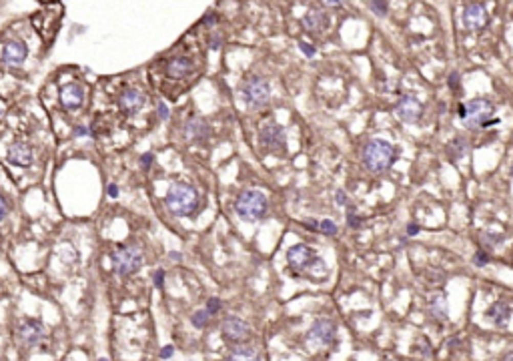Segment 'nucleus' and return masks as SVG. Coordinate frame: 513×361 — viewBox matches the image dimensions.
<instances>
[{
    "label": "nucleus",
    "mask_w": 513,
    "mask_h": 361,
    "mask_svg": "<svg viewBox=\"0 0 513 361\" xmlns=\"http://www.w3.org/2000/svg\"><path fill=\"white\" fill-rule=\"evenodd\" d=\"M491 115H493V104L487 98H473L459 107V117L467 129H479L489 124Z\"/></svg>",
    "instance_id": "obj_6"
},
{
    "label": "nucleus",
    "mask_w": 513,
    "mask_h": 361,
    "mask_svg": "<svg viewBox=\"0 0 513 361\" xmlns=\"http://www.w3.org/2000/svg\"><path fill=\"white\" fill-rule=\"evenodd\" d=\"M209 122L201 117H193L185 122L183 126V137L190 143H205L209 139Z\"/></svg>",
    "instance_id": "obj_16"
},
{
    "label": "nucleus",
    "mask_w": 513,
    "mask_h": 361,
    "mask_svg": "<svg viewBox=\"0 0 513 361\" xmlns=\"http://www.w3.org/2000/svg\"><path fill=\"white\" fill-rule=\"evenodd\" d=\"M111 261H113L115 273L120 277H126V275L140 271V267L144 265V255L137 245H122L113 251Z\"/></svg>",
    "instance_id": "obj_5"
},
{
    "label": "nucleus",
    "mask_w": 513,
    "mask_h": 361,
    "mask_svg": "<svg viewBox=\"0 0 513 361\" xmlns=\"http://www.w3.org/2000/svg\"><path fill=\"white\" fill-rule=\"evenodd\" d=\"M45 335H47L45 325L40 321H36V319H24L23 323L18 325V329H16V337H18V341L23 343L24 347L38 345L45 339Z\"/></svg>",
    "instance_id": "obj_9"
},
{
    "label": "nucleus",
    "mask_w": 513,
    "mask_h": 361,
    "mask_svg": "<svg viewBox=\"0 0 513 361\" xmlns=\"http://www.w3.org/2000/svg\"><path fill=\"white\" fill-rule=\"evenodd\" d=\"M397 153L395 146L385 139H371L363 146V165L371 173H383L393 165Z\"/></svg>",
    "instance_id": "obj_3"
},
{
    "label": "nucleus",
    "mask_w": 513,
    "mask_h": 361,
    "mask_svg": "<svg viewBox=\"0 0 513 361\" xmlns=\"http://www.w3.org/2000/svg\"><path fill=\"white\" fill-rule=\"evenodd\" d=\"M28 56V50H26V45L20 43V40H10L4 45V50H2V62L8 65V67H18L23 65Z\"/></svg>",
    "instance_id": "obj_18"
},
{
    "label": "nucleus",
    "mask_w": 513,
    "mask_h": 361,
    "mask_svg": "<svg viewBox=\"0 0 513 361\" xmlns=\"http://www.w3.org/2000/svg\"><path fill=\"white\" fill-rule=\"evenodd\" d=\"M487 261H489V257H487V253H485V251H477V253H475V257H473V263L477 265V267H485Z\"/></svg>",
    "instance_id": "obj_28"
},
{
    "label": "nucleus",
    "mask_w": 513,
    "mask_h": 361,
    "mask_svg": "<svg viewBox=\"0 0 513 361\" xmlns=\"http://www.w3.org/2000/svg\"><path fill=\"white\" fill-rule=\"evenodd\" d=\"M117 193H118L117 185H109V195H111V197H117Z\"/></svg>",
    "instance_id": "obj_42"
},
{
    "label": "nucleus",
    "mask_w": 513,
    "mask_h": 361,
    "mask_svg": "<svg viewBox=\"0 0 513 361\" xmlns=\"http://www.w3.org/2000/svg\"><path fill=\"white\" fill-rule=\"evenodd\" d=\"M205 24H207V26L215 24V16H212V14H207V18H205Z\"/></svg>",
    "instance_id": "obj_43"
},
{
    "label": "nucleus",
    "mask_w": 513,
    "mask_h": 361,
    "mask_svg": "<svg viewBox=\"0 0 513 361\" xmlns=\"http://www.w3.org/2000/svg\"><path fill=\"white\" fill-rule=\"evenodd\" d=\"M511 177H513V167H511Z\"/></svg>",
    "instance_id": "obj_47"
},
{
    "label": "nucleus",
    "mask_w": 513,
    "mask_h": 361,
    "mask_svg": "<svg viewBox=\"0 0 513 361\" xmlns=\"http://www.w3.org/2000/svg\"><path fill=\"white\" fill-rule=\"evenodd\" d=\"M417 233H419V225H409L407 235H417Z\"/></svg>",
    "instance_id": "obj_41"
},
{
    "label": "nucleus",
    "mask_w": 513,
    "mask_h": 361,
    "mask_svg": "<svg viewBox=\"0 0 513 361\" xmlns=\"http://www.w3.org/2000/svg\"><path fill=\"white\" fill-rule=\"evenodd\" d=\"M457 78H459V74H457V72H451V76H449V84H451L453 89H457Z\"/></svg>",
    "instance_id": "obj_39"
},
{
    "label": "nucleus",
    "mask_w": 513,
    "mask_h": 361,
    "mask_svg": "<svg viewBox=\"0 0 513 361\" xmlns=\"http://www.w3.org/2000/svg\"><path fill=\"white\" fill-rule=\"evenodd\" d=\"M82 100H84V91L80 84L76 82H67L60 87V104L65 111L69 113H74L82 107Z\"/></svg>",
    "instance_id": "obj_14"
},
{
    "label": "nucleus",
    "mask_w": 513,
    "mask_h": 361,
    "mask_svg": "<svg viewBox=\"0 0 513 361\" xmlns=\"http://www.w3.org/2000/svg\"><path fill=\"white\" fill-rule=\"evenodd\" d=\"M163 281H164V271L163 269H157V273H155V287H163Z\"/></svg>",
    "instance_id": "obj_32"
},
{
    "label": "nucleus",
    "mask_w": 513,
    "mask_h": 361,
    "mask_svg": "<svg viewBox=\"0 0 513 361\" xmlns=\"http://www.w3.org/2000/svg\"><path fill=\"white\" fill-rule=\"evenodd\" d=\"M369 6H371V10H373L377 16H385V14H387V10H389L385 0H371V4H369Z\"/></svg>",
    "instance_id": "obj_27"
},
{
    "label": "nucleus",
    "mask_w": 513,
    "mask_h": 361,
    "mask_svg": "<svg viewBox=\"0 0 513 361\" xmlns=\"http://www.w3.org/2000/svg\"><path fill=\"white\" fill-rule=\"evenodd\" d=\"M485 315H487V319H489L491 323H495V325H505V323L509 321V317H511V309H509V305L497 301V303H493L489 309H487Z\"/></svg>",
    "instance_id": "obj_21"
},
{
    "label": "nucleus",
    "mask_w": 513,
    "mask_h": 361,
    "mask_svg": "<svg viewBox=\"0 0 513 361\" xmlns=\"http://www.w3.org/2000/svg\"><path fill=\"white\" fill-rule=\"evenodd\" d=\"M465 153H467V141L465 139L457 137V139H453L451 143H447V155H449V159L459 161Z\"/></svg>",
    "instance_id": "obj_22"
},
{
    "label": "nucleus",
    "mask_w": 513,
    "mask_h": 361,
    "mask_svg": "<svg viewBox=\"0 0 513 361\" xmlns=\"http://www.w3.org/2000/svg\"><path fill=\"white\" fill-rule=\"evenodd\" d=\"M299 48L305 52V56H313V54H315V47H311V45H307V43H299Z\"/></svg>",
    "instance_id": "obj_34"
},
{
    "label": "nucleus",
    "mask_w": 513,
    "mask_h": 361,
    "mask_svg": "<svg viewBox=\"0 0 513 361\" xmlns=\"http://www.w3.org/2000/svg\"><path fill=\"white\" fill-rule=\"evenodd\" d=\"M168 257H170V259H177V261H179V259H181V253H168Z\"/></svg>",
    "instance_id": "obj_44"
},
{
    "label": "nucleus",
    "mask_w": 513,
    "mask_h": 361,
    "mask_svg": "<svg viewBox=\"0 0 513 361\" xmlns=\"http://www.w3.org/2000/svg\"><path fill=\"white\" fill-rule=\"evenodd\" d=\"M223 337L227 339V341H231V343H243L247 337L251 335V331H249V325H247V321H243L241 317H237V315H229V317H225V321H223Z\"/></svg>",
    "instance_id": "obj_12"
},
{
    "label": "nucleus",
    "mask_w": 513,
    "mask_h": 361,
    "mask_svg": "<svg viewBox=\"0 0 513 361\" xmlns=\"http://www.w3.org/2000/svg\"><path fill=\"white\" fill-rule=\"evenodd\" d=\"M487 20H489L487 10L483 8V4H477V2H473V4L465 6L463 16H461L463 28L469 30V32H479L481 28H485V26H487Z\"/></svg>",
    "instance_id": "obj_11"
},
{
    "label": "nucleus",
    "mask_w": 513,
    "mask_h": 361,
    "mask_svg": "<svg viewBox=\"0 0 513 361\" xmlns=\"http://www.w3.org/2000/svg\"><path fill=\"white\" fill-rule=\"evenodd\" d=\"M234 213L247 223H256L269 213V201L263 191L247 189L234 199Z\"/></svg>",
    "instance_id": "obj_2"
},
{
    "label": "nucleus",
    "mask_w": 513,
    "mask_h": 361,
    "mask_svg": "<svg viewBox=\"0 0 513 361\" xmlns=\"http://www.w3.org/2000/svg\"><path fill=\"white\" fill-rule=\"evenodd\" d=\"M303 28L307 32H321L327 28V14L321 10H309L303 16Z\"/></svg>",
    "instance_id": "obj_20"
},
{
    "label": "nucleus",
    "mask_w": 513,
    "mask_h": 361,
    "mask_svg": "<svg viewBox=\"0 0 513 361\" xmlns=\"http://www.w3.org/2000/svg\"><path fill=\"white\" fill-rule=\"evenodd\" d=\"M335 201H337L339 205H347V195H345V191H337V195H335Z\"/></svg>",
    "instance_id": "obj_37"
},
{
    "label": "nucleus",
    "mask_w": 513,
    "mask_h": 361,
    "mask_svg": "<svg viewBox=\"0 0 513 361\" xmlns=\"http://www.w3.org/2000/svg\"><path fill=\"white\" fill-rule=\"evenodd\" d=\"M209 319H210V313L207 311V309H199V311L193 313L190 323H193L197 329H205V327L209 325Z\"/></svg>",
    "instance_id": "obj_24"
},
{
    "label": "nucleus",
    "mask_w": 513,
    "mask_h": 361,
    "mask_svg": "<svg viewBox=\"0 0 513 361\" xmlns=\"http://www.w3.org/2000/svg\"><path fill=\"white\" fill-rule=\"evenodd\" d=\"M395 115L403 122H417L423 115V104L413 95H401L395 102Z\"/></svg>",
    "instance_id": "obj_10"
},
{
    "label": "nucleus",
    "mask_w": 513,
    "mask_h": 361,
    "mask_svg": "<svg viewBox=\"0 0 513 361\" xmlns=\"http://www.w3.org/2000/svg\"><path fill=\"white\" fill-rule=\"evenodd\" d=\"M503 361H513V353H509V355H507V357H505Z\"/></svg>",
    "instance_id": "obj_45"
},
{
    "label": "nucleus",
    "mask_w": 513,
    "mask_h": 361,
    "mask_svg": "<svg viewBox=\"0 0 513 361\" xmlns=\"http://www.w3.org/2000/svg\"><path fill=\"white\" fill-rule=\"evenodd\" d=\"M319 231H321L323 235L333 237V235H337V225H335L333 221H329V219H323V221L319 223Z\"/></svg>",
    "instance_id": "obj_25"
},
{
    "label": "nucleus",
    "mask_w": 513,
    "mask_h": 361,
    "mask_svg": "<svg viewBox=\"0 0 513 361\" xmlns=\"http://www.w3.org/2000/svg\"><path fill=\"white\" fill-rule=\"evenodd\" d=\"M431 313H433L435 317H439V319H445V317H447V313H445L443 299H441V297L433 299V305H431Z\"/></svg>",
    "instance_id": "obj_26"
},
{
    "label": "nucleus",
    "mask_w": 513,
    "mask_h": 361,
    "mask_svg": "<svg viewBox=\"0 0 513 361\" xmlns=\"http://www.w3.org/2000/svg\"><path fill=\"white\" fill-rule=\"evenodd\" d=\"M164 205L177 217L193 215L199 207V191L187 181H175L166 191Z\"/></svg>",
    "instance_id": "obj_1"
},
{
    "label": "nucleus",
    "mask_w": 513,
    "mask_h": 361,
    "mask_svg": "<svg viewBox=\"0 0 513 361\" xmlns=\"http://www.w3.org/2000/svg\"><path fill=\"white\" fill-rule=\"evenodd\" d=\"M259 143H261V148L265 153H273V155H281L285 153L287 148V135H285V129L281 124H275V122H269L261 129V135H259Z\"/></svg>",
    "instance_id": "obj_8"
},
{
    "label": "nucleus",
    "mask_w": 513,
    "mask_h": 361,
    "mask_svg": "<svg viewBox=\"0 0 513 361\" xmlns=\"http://www.w3.org/2000/svg\"><path fill=\"white\" fill-rule=\"evenodd\" d=\"M98 361H111V359H106V357H100Z\"/></svg>",
    "instance_id": "obj_46"
},
{
    "label": "nucleus",
    "mask_w": 513,
    "mask_h": 361,
    "mask_svg": "<svg viewBox=\"0 0 513 361\" xmlns=\"http://www.w3.org/2000/svg\"><path fill=\"white\" fill-rule=\"evenodd\" d=\"M6 159L10 165L20 168H28L34 161V153L30 148V144L24 143V141H14V143L8 146L6 151Z\"/></svg>",
    "instance_id": "obj_13"
},
{
    "label": "nucleus",
    "mask_w": 513,
    "mask_h": 361,
    "mask_svg": "<svg viewBox=\"0 0 513 361\" xmlns=\"http://www.w3.org/2000/svg\"><path fill=\"white\" fill-rule=\"evenodd\" d=\"M193 71H195V62L188 56H173L164 69L166 76H170V78H185Z\"/></svg>",
    "instance_id": "obj_19"
},
{
    "label": "nucleus",
    "mask_w": 513,
    "mask_h": 361,
    "mask_svg": "<svg viewBox=\"0 0 513 361\" xmlns=\"http://www.w3.org/2000/svg\"><path fill=\"white\" fill-rule=\"evenodd\" d=\"M347 225L353 227V229H357V227L361 225V221H359V217L355 215V213H349V215H347Z\"/></svg>",
    "instance_id": "obj_33"
},
{
    "label": "nucleus",
    "mask_w": 513,
    "mask_h": 361,
    "mask_svg": "<svg viewBox=\"0 0 513 361\" xmlns=\"http://www.w3.org/2000/svg\"><path fill=\"white\" fill-rule=\"evenodd\" d=\"M227 361H259V357L249 347H237L227 355Z\"/></svg>",
    "instance_id": "obj_23"
},
{
    "label": "nucleus",
    "mask_w": 513,
    "mask_h": 361,
    "mask_svg": "<svg viewBox=\"0 0 513 361\" xmlns=\"http://www.w3.org/2000/svg\"><path fill=\"white\" fill-rule=\"evenodd\" d=\"M91 131L87 126H74V137H87Z\"/></svg>",
    "instance_id": "obj_36"
},
{
    "label": "nucleus",
    "mask_w": 513,
    "mask_h": 361,
    "mask_svg": "<svg viewBox=\"0 0 513 361\" xmlns=\"http://www.w3.org/2000/svg\"><path fill=\"white\" fill-rule=\"evenodd\" d=\"M155 161V157H153V153H144L142 157H140V163H142V168H148L151 167V163Z\"/></svg>",
    "instance_id": "obj_31"
},
{
    "label": "nucleus",
    "mask_w": 513,
    "mask_h": 361,
    "mask_svg": "<svg viewBox=\"0 0 513 361\" xmlns=\"http://www.w3.org/2000/svg\"><path fill=\"white\" fill-rule=\"evenodd\" d=\"M323 4H327V6H341L345 0H321Z\"/></svg>",
    "instance_id": "obj_40"
},
{
    "label": "nucleus",
    "mask_w": 513,
    "mask_h": 361,
    "mask_svg": "<svg viewBox=\"0 0 513 361\" xmlns=\"http://www.w3.org/2000/svg\"><path fill=\"white\" fill-rule=\"evenodd\" d=\"M337 335V327L331 319H317L313 327L309 329V339H313L319 345H331Z\"/></svg>",
    "instance_id": "obj_15"
},
{
    "label": "nucleus",
    "mask_w": 513,
    "mask_h": 361,
    "mask_svg": "<svg viewBox=\"0 0 513 361\" xmlns=\"http://www.w3.org/2000/svg\"><path fill=\"white\" fill-rule=\"evenodd\" d=\"M173 353H175V347H173V345H164L163 349H161V357H163V359H168Z\"/></svg>",
    "instance_id": "obj_35"
},
{
    "label": "nucleus",
    "mask_w": 513,
    "mask_h": 361,
    "mask_svg": "<svg viewBox=\"0 0 513 361\" xmlns=\"http://www.w3.org/2000/svg\"><path fill=\"white\" fill-rule=\"evenodd\" d=\"M6 215H8V203H6V199L0 195V223L6 219Z\"/></svg>",
    "instance_id": "obj_30"
},
{
    "label": "nucleus",
    "mask_w": 513,
    "mask_h": 361,
    "mask_svg": "<svg viewBox=\"0 0 513 361\" xmlns=\"http://www.w3.org/2000/svg\"><path fill=\"white\" fill-rule=\"evenodd\" d=\"M287 263H289L291 271H293L295 275L325 271L323 259H319V257L313 253V249L307 247V245H303V243L293 245V247L287 251Z\"/></svg>",
    "instance_id": "obj_4"
},
{
    "label": "nucleus",
    "mask_w": 513,
    "mask_h": 361,
    "mask_svg": "<svg viewBox=\"0 0 513 361\" xmlns=\"http://www.w3.org/2000/svg\"><path fill=\"white\" fill-rule=\"evenodd\" d=\"M159 115H161V119H168V109L164 107L163 102L159 104Z\"/></svg>",
    "instance_id": "obj_38"
},
{
    "label": "nucleus",
    "mask_w": 513,
    "mask_h": 361,
    "mask_svg": "<svg viewBox=\"0 0 513 361\" xmlns=\"http://www.w3.org/2000/svg\"><path fill=\"white\" fill-rule=\"evenodd\" d=\"M241 95H243V100H245V104L249 109H261L271 98V87H269V82L263 76L251 74V76H247L243 80Z\"/></svg>",
    "instance_id": "obj_7"
},
{
    "label": "nucleus",
    "mask_w": 513,
    "mask_h": 361,
    "mask_svg": "<svg viewBox=\"0 0 513 361\" xmlns=\"http://www.w3.org/2000/svg\"><path fill=\"white\" fill-rule=\"evenodd\" d=\"M207 311H209L210 315H215V313L221 311V301H219L217 297H210L209 301H207Z\"/></svg>",
    "instance_id": "obj_29"
},
{
    "label": "nucleus",
    "mask_w": 513,
    "mask_h": 361,
    "mask_svg": "<svg viewBox=\"0 0 513 361\" xmlns=\"http://www.w3.org/2000/svg\"><path fill=\"white\" fill-rule=\"evenodd\" d=\"M144 102H146V98H144V95L140 93L139 89H126L118 96V109L124 115H137L140 109L144 107Z\"/></svg>",
    "instance_id": "obj_17"
}]
</instances>
